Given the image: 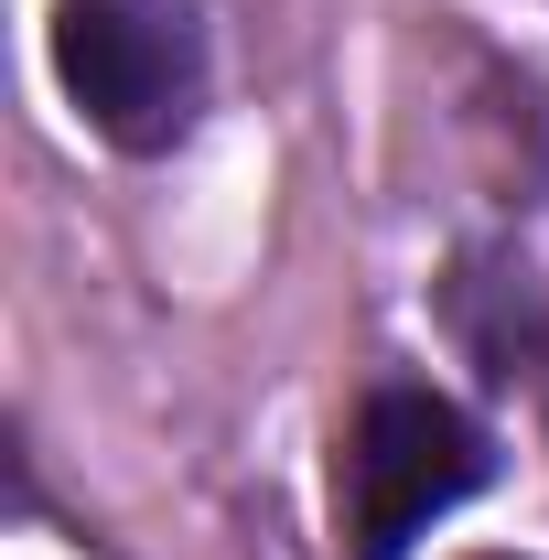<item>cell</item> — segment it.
Segmentation results:
<instances>
[{
    "instance_id": "obj_1",
    "label": "cell",
    "mask_w": 549,
    "mask_h": 560,
    "mask_svg": "<svg viewBox=\"0 0 549 560\" xmlns=\"http://www.w3.org/2000/svg\"><path fill=\"white\" fill-rule=\"evenodd\" d=\"M484 475H495V453H484L475 410H453L420 377H377L355 399V420H344V453H335L344 560H410V539L431 517H453Z\"/></svg>"
},
{
    "instance_id": "obj_2",
    "label": "cell",
    "mask_w": 549,
    "mask_h": 560,
    "mask_svg": "<svg viewBox=\"0 0 549 560\" xmlns=\"http://www.w3.org/2000/svg\"><path fill=\"white\" fill-rule=\"evenodd\" d=\"M55 75L97 140L173 151L206 108V22H195V0H66Z\"/></svg>"
}]
</instances>
